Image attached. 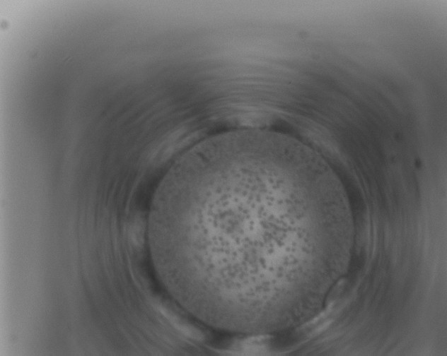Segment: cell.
I'll return each instance as SVG.
<instances>
[{"label":"cell","instance_id":"1","mask_svg":"<svg viewBox=\"0 0 447 356\" xmlns=\"http://www.w3.org/2000/svg\"><path fill=\"white\" fill-rule=\"evenodd\" d=\"M176 202L183 299L197 318L255 334L291 323L303 268L339 258L343 187L289 136L249 131L200 145L166 177Z\"/></svg>","mask_w":447,"mask_h":356}]
</instances>
